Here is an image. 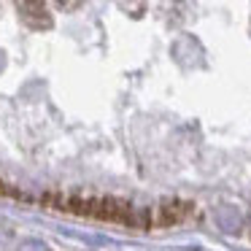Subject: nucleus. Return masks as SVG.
<instances>
[{
  "label": "nucleus",
  "instance_id": "f257e3e1",
  "mask_svg": "<svg viewBox=\"0 0 251 251\" xmlns=\"http://www.w3.org/2000/svg\"><path fill=\"white\" fill-rule=\"evenodd\" d=\"M41 205L54 208L65 213H78V216L100 219V222L114 224H130V227H146L151 222L149 213H138L130 202L114 200V197H84V195H44L38 197Z\"/></svg>",
  "mask_w": 251,
  "mask_h": 251
}]
</instances>
